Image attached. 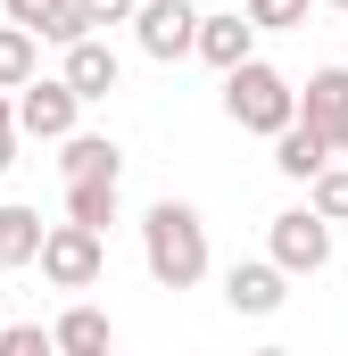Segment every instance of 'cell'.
I'll return each mask as SVG.
<instances>
[{"label":"cell","instance_id":"21","mask_svg":"<svg viewBox=\"0 0 348 356\" xmlns=\"http://www.w3.org/2000/svg\"><path fill=\"white\" fill-rule=\"evenodd\" d=\"M0 356H58L42 323H0Z\"/></svg>","mask_w":348,"mask_h":356},{"label":"cell","instance_id":"3","mask_svg":"<svg viewBox=\"0 0 348 356\" xmlns=\"http://www.w3.org/2000/svg\"><path fill=\"white\" fill-rule=\"evenodd\" d=\"M33 266H42V282H50V290H91V282L108 273V241H100V232H84V224H50Z\"/></svg>","mask_w":348,"mask_h":356},{"label":"cell","instance_id":"13","mask_svg":"<svg viewBox=\"0 0 348 356\" xmlns=\"http://www.w3.org/2000/svg\"><path fill=\"white\" fill-rule=\"evenodd\" d=\"M50 348H58V356H100V348H116V340H108V315H100V307H67V315L50 323Z\"/></svg>","mask_w":348,"mask_h":356},{"label":"cell","instance_id":"24","mask_svg":"<svg viewBox=\"0 0 348 356\" xmlns=\"http://www.w3.org/2000/svg\"><path fill=\"white\" fill-rule=\"evenodd\" d=\"M258 356H290V348H258Z\"/></svg>","mask_w":348,"mask_h":356},{"label":"cell","instance_id":"16","mask_svg":"<svg viewBox=\"0 0 348 356\" xmlns=\"http://www.w3.org/2000/svg\"><path fill=\"white\" fill-rule=\"evenodd\" d=\"M42 232H50V224H42L33 207H0V266H33V257H42Z\"/></svg>","mask_w":348,"mask_h":356},{"label":"cell","instance_id":"5","mask_svg":"<svg viewBox=\"0 0 348 356\" xmlns=\"http://www.w3.org/2000/svg\"><path fill=\"white\" fill-rule=\"evenodd\" d=\"M8 116H17V133H25V141H67V133H75V116H84V99L58 83V75H33L25 91H8Z\"/></svg>","mask_w":348,"mask_h":356},{"label":"cell","instance_id":"18","mask_svg":"<svg viewBox=\"0 0 348 356\" xmlns=\"http://www.w3.org/2000/svg\"><path fill=\"white\" fill-rule=\"evenodd\" d=\"M307 216H324V224H348V166H340V158H332L315 182H307Z\"/></svg>","mask_w":348,"mask_h":356},{"label":"cell","instance_id":"20","mask_svg":"<svg viewBox=\"0 0 348 356\" xmlns=\"http://www.w3.org/2000/svg\"><path fill=\"white\" fill-rule=\"evenodd\" d=\"M133 8H141V0H75V25H84V33H100V25H133Z\"/></svg>","mask_w":348,"mask_h":356},{"label":"cell","instance_id":"4","mask_svg":"<svg viewBox=\"0 0 348 356\" xmlns=\"http://www.w3.org/2000/svg\"><path fill=\"white\" fill-rule=\"evenodd\" d=\"M265 266H282L290 282H299V273H324L332 266V224L307 216V207H282V216L265 224Z\"/></svg>","mask_w":348,"mask_h":356},{"label":"cell","instance_id":"25","mask_svg":"<svg viewBox=\"0 0 348 356\" xmlns=\"http://www.w3.org/2000/svg\"><path fill=\"white\" fill-rule=\"evenodd\" d=\"M100 356H116V348H100Z\"/></svg>","mask_w":348,"mask_h":356},{"label":"cell","instance_id":"6","mask_svg":"<svg viewBox=\"0 0 348 356\" xmlns=\"http://www.w3.org/2000/svg\"><path fill=\"white\" fill-rule=\"evenodd\" d=\"M133 42H141V58H158V67L191 58V42H199V8H191V0H141V8H133Z\"/></svg>","mask_w":348,"mask_h":356},{"label":"cell","instance_id":"19","mask_svg":"<svg viewBox=\"0 0 348 356\" xmlns=\"http://www.w3.org/2000/svg\"><path fill=\"white\" fill-rule=\"evenodd\" d=\"M307 8H315V0H241V17H249L258 33H290V25H307Z\"/></svg>","mask_w":348,"mask_h":356},{"label":"cell","instance_id":"9","mask_svg":"<svg viewBox=\"0 0 348 356\" xmlns=\"http://www.w3.org/2000/svg\"><path fill=\"white\" fill-rule=\"evenodd\" d=\"M191 58H207L216 75H232L241 58H258V25H249L241 8H216V17H199V42H191Z\"/></svg>","mask_w":348,"mask_h":356},{"label":"cell","instance_id":"11","mask_svg":"<svg viewBox=\"0 0 348 356\" xmlns=\"http://www.w3.org/2000/svg\"><path fill=\"white\" fill-rule=\"evenodd\" d=\"M58 175L67 182H125V149L108 133H67L58 141Z\"/></svg>","mask_w":348,"mask_h":356},{"label":"cell","instance_id":"15","mask_svg":"<svg viewBox=\"0 0 348 356\" xmlns=\"http://www.w3.org/2000/svg\"><path fill=\"white\" fill-rule=\"evenodd\" d=\"M116 191L125 182H67V224H84L108 241V224H116Z\"/></svg>","mask_w":348,"mask_h":356},{"label":"cell","instance_id":"17","mask_svg":"<svg viewBox=\"0 0 348 356\" xmlns=\"http://www.w3.org/2000/svg\"><path fill=\"white\" fill-rule=\"evenodd\" d=\"M33 75H42V42L17 33V25H0V91H25Z\"/></svg>","mask_w":348,"mask_h":356},{"label":"cell","instance_id":"1","mask_svg":"<svg viewBox=\"0 0 348 356\" xmlns=\"http://www.w3.org/2000/svg\"><path fill=\"white\" fill-rule=\"evenodd\" d=\"M141 266H150L158 290H191V282H207V224H199L191 199H158V207L141 216Z\"/></svg>","mask_w":348,"mask_h":356},{"label":"cell","instance_id":"23","mask_svg":"<svg viewBox=\"0 0 348 356\" xmlns=\"http://www.w3.org/2000/svg\"><path fill=\"white\" fill-rule=\"evenodd\" d=\"M324 8H340V17H348V0H324Z\"/></svg>","mask_w":348,"mask_h":356},{"label":"cell","instance_id":"22","mask_svg":"<svg viewBox=\"0 0 348 356\" xmlns=\"http://www.w3.org/2000/svg\"><path fill=\"white\" fill-rule=\"evenodd\" d=\"M17 166V116H8V91H0V175Z\"/></svg>","mask_w":348,"mask_h":356},{"label":"cell","instance_id":"7","mask_svg":"<svg viewBox=\"0 0 348 356\" xmlns=\"http://www.w3.org/2000/svg\"><path fill=\"white\" fill-rule=\"evenodd\" d=\"M299 124H307L332 158H348V67H315V75H307V91H299Z\"/></svg>","mask_w":348,"mask_h":356},{"label":"cell","instance_id":"2","mask_svg":"<svg viewBox=\"0 0 348 356\" xmlns=\"http://www.w3.org/2000/svg\"><path fill=\"white\" fill-rule=\"evenodd\" d=\"M224 116L241 124V133H282V124H299V83L290 75H274L265 58H241L232 75H224Z\"/></svg>","mask_w":348,"mask_h":356},{"label":"cell","instance_id":"10","mask_svg":"<svg viewBox=\"0 0 348 356\" xmlns=\"http://www.w3.org/2000/svg\"><path fill=\"white\" fill-rule=\"evenodd\" d=\"M282 298H290V273L265 266V257H241L224 273V307L232 315H282Z\"/></svg>","mask_w":348,"mask_h":356},{"label":"cell","instance_id":"12","mask_svg":"<svg viewBox=\"0 0 348 356\" xmlns=\"http://www.w3.org/2000/svg\"><path fill=\"white\" fill-rule=\"evenodd\" d=\"M0 17L17 25V33H33V42H84V25H75V0H0Z\"/></svg>","mask_w":348,"mask_h":356},{"label":"cell","instance_id":"14","mask_svg":"<svg viewBox=\"0 0 348 356\" xmlns=\"http://www.w3.org/2000/svg\"><path fill=\"white\" fill-rule=\"evenodd\" d=\"M274 166H282L290 182H315L324 166H332V149H324L307 124H282V133H274Z\"/></svg>","mask_w":348,"mask_h":356},{"label":"cell","instance_id":"8","mask_svg":"<svg viewBox=\"0 0 348 356\" xmlns=\"http://www.w3.org/2000/svg\"><path fill=\"white\" fill-rule=\"evenodd\" d=\"M58 83H67V91L91 108V99H108V91L125 83V58H116L100 33H84V42H67V67H58Z\"/></svg>","mask_w":348,"mask_h":356}]
</instances>
